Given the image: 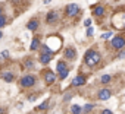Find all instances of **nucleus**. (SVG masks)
Masks as SVG:
<instances>
[{"mask_svg":"<svg viewBox=\"0 0 125 114\" xmlns=\"http://www.w3.org/2000/svg\"><path fill=\"white\" fill-rule=\"evenodd\" d=\"M85 65L87 66H90V67H93V66H96L99 62H100V54L97 53V51H94V50H88L87 53H85Z\"/></svg>","mask_w":125,"mask_h":114,"instance_id":"nucleus-1","label":"nucleus"},{"mask_svg":"<svg viewBox=\"0 0 125 114\" xmlns=\"http://www.w3.org/2000/svg\"><path fill=\"white\" fill-rule=\"evenodd\" d=\"M57 72L60 73V79H65L68 76V67H66V63L65 62H57Z\"/></svg>","mask_w":125,"mask_h":114,"instance_id":"nucleus-2","label":"nucleus"},{"mask_svg":"<svg viewBox=\"0 0 125 114\" xmlns=\"http://www.w3.org/2000/svg\"><path fill=\"white\" fill-rule=\"evenodd\" d=\"M34 83H35V78H34V76H31V75H27V76H24V78L21 79V85H22L24 88L32 86Z\"/></svg>","mask_w":125,"mask_h":114,"instance_id":"nucleus-3","label":"nucleus"},{"mask_svg":"<svg viewBox=\"0 0 125 114\" xmlns=\"http://www.w3.org/2000/svg\"><path fill=\"white\" fill-rule=\"evenodd\" d=\"M78 12H80V8H78V5H75V3H71V5H68L66 6V15L68 16H75V15H78Z\"/></svg>","mask_w":125,"mask_h":114,"instance_id":"nucleus-4","label":"nucleus"},{"mask_svg":"<svg viewBox=\"0 0 125 114\" xmlns=\"http://www.w3.org/2000/svg\"><path fill=\"white\" fill-rule=\"evenodd\" d=\"M112 45H113L115 48H118V50H121L122 47H125V38H124V37H121V35H118V37H115V38L112 40Z\"/></svg>","mask_w":125,"mask_h":114,"instance_id":"nucleus-5","label":"nucleus"},{"mask_svg":"<svg viewBox=\"0 0 125 114\" xmlns=\"http://www.w3.org/2000/svg\"><path fill=\"white\" fill-rule=\"evenodd\" d=\"M44 79H46V83H47V85H52V83L56 81V75H54L53 72L49 70V72L44 73Z\"/></svg>","mask_w":125,"mask_h":114,"instance_id":"nucleus-6","label":"nucleus"},{"mask_svg":"<svg viewBox=\"0 0 125 114\" xmlns=\"http://www.w3.org/2000/svg\"><path fill=\"white\" fill-rule=\"evenodd\" d=\"M110 95H112V92H110L109 89H102V91L99 92V98H100L102 101L109 99V98H110Z\"/></svg>","mask_w":125,"mask_h":114,"instance_id":"nucleus-7","label":"nucleus"},{"mask_svg":"<svg viewBox=\"0 0 125 114\" xmlns=\"http://www.w3.org/2000/svg\"><path fill=\"white\" fill-rule=\"evenodd\" d=\"M84 83H85V78H84V76H77V78L72 79V85H74V86H81V85H84Z\"/></svg>","mask_w":125,"mask_h":114,"instance_id":"nucleus-8","label":"nucleus"},{"mask_svg":"<svg viewBox=\"0 0 125 114\" xmlns=\"http://www.w3.org/2000/svg\"><path fill=\"white\" fill-rule=\"evenodd\" d=\"M46 21H47L49 24H53L54 21H57V13H56L54 10L49 12V13H47V18H46Z\"/></svg>","mask_w":125,"mask_h":114,"instance_id":"nucleus-9","label":"nucleus"},{"mask_svg":"<svg viewBox=\"0 0 125 114\" xmlns=\"http://www.w3.org/2000/svg\"><path fill=\"white\" fill-rule=\"evenodd\" d=\"M0 78L5 79L6 82H12L13 81V75L10 72H2V73H0Z\"/></svg>","mask_w":125,"mask_h":114,"instance_id":"nucleus-10","label":"nucleus"},{"mask_svg":"<svg viewBox=\"0 0 125 114\" xmlns=\"http://www.w3.org/2000/svg\"><path fill=\"white\" fill-rule=\"evenodd\" d=\"M37 26H38V21H37V19H31V21L28 22V25H27V28L31 29V31H35Z\"/></svg>","mask_w":125,"mask_h":114,"instance_id":"nucleus-11","label":"nucleus"},{"mask_svg":"<svg viewBox=\"0 0 125 114\" xmlns=\"http://www.w3.org/2000/svg\"><path fill=\"white\" fill-rule=\"evenodd\" d=\"M65 57H66V59H74V57H75V50L74 48H66L65 50Z\"/></svg>","mask_w":125,"mask_h":114,"instance_id":"nucleus-12","label":"nucleus"},{"mask_svg":"<svg viewBox=\"0 0 125 114\" xmlns=\"http://www.w3.org/2000/svg\"><path fill=\"white\" fill-rule=\"evenodd\" d=\"M40 60H41V63H44V65L49 63V62L52 60V54H44V53H43V54L40 56Z\"/></svg>","mask_w":125,"mask_h":114,"instance_id":"nucleus-13","label":"nucleus"},{"mask_svg":"<svg viewBox=\"0 0 125 114\" xmlns=\"http://www.w3.org/2000/svg\"><path fill=\"white\" fill-rule=\"evenodd\" d=\"M93 13H94L96 16H102V15L104 13V9H103L102 6H97V8H94V10H93Z\"/></svg>","mask_w":125,"mask_h":114,"instance_id":"nucleus-14","label":"nucleus"},{"mask_svg":"<svg viewBox=\"0 0 125 114\" xmlns=\"http://www.w3.org/2000/svg\"><path fill=\"white\" fill-rule=\"evenodd\" d=\"M81 111H83V108H81L80 105H77V104L71 107V113H72V114H80Z\"/></svg>","mask_w":125,"mask_h":114,"instance_id":"nucleus-15","label":"nucleus"},{"mask_svg":"<svg viewBox=\"0 0 125 114\" xmlns=\"http://www.w3.org/2000/svg\"><path fill=\"white\" fill-rule=\"evenodd\" d=\"M37 47H38V38H34L31 42V50H35Z\"/></svg>","mask_w":125,"mask_h":114,"instance_id":"nucleus-16","label":"nucleus"},{"mask_svg":"<svg viewBox=\"0 0 125 114\" xmlns=\"http://www.w3.org/2000/svg\"><path fill=\"white\" fill-rule=\"evenodd\" d=\"M47 105H49V101H44L43 104H40V105L37 107V110H41V111H43V110H46V108H47Z\"/></svg>","mask_w":125,"mask_h":114,"instance_id":"nucleus-17","label":"nucleus"},{"mask_svg":"<svg viewBox=\"0 0 125 114\" xmlns=\"http://www.w3.org/2000/svg\"><path fill=\"white\" fill-rule=\"evenodd\" d=\"M110 81V76L109 75H104V76H102V83H107Z\"/></svg>","mask_w":125,"mask_h":114,"instance_id":"nucleus-18","label":"nucleus"},{"mask_svg":"<svg viewBox=\"0 0 125 114\" xmlns=\"http://www.w3.org/2000/svg\"><path fill=\"white\" fill-rule=\"evenodd\" d=\"M93 108H94V105H91V104H87V105L84 107V111H85V113H88V111H91Z\"/></svg>","mask_w":125,"mask_h":114,"instance_id":"nucleus-19","label":"nucleus"},{"mask_svg":"<svg viewBox=\"0 0 125 114\" xmlns=\"http://www.w3.org/2000/svg\"><path fill=\"white\" fill-rule=\"evenodd\" d=\"M109 37H112V32H110V31H109V32H106V34H103V35H102V38H103V40H107V38H109Z\"/></svg>","mask_w":125,"mask_h":114,"instance_id":"nucleus-20","label":"nucleus"},{"mask_svg":"<svg viewBox=\"0 0 125 114\" xmlns=\"http://www.w3.org/2000/svg\"><path fill=\"white\" fill-rule=\"evenodd\" d=\"M5 24H6V19H5L3 16H0V28L5 26Z\"/></svg>","mask_w":125,"mask_h":114,"instance_id":"nucleus-21","label":"nucleus"},{"mask_svg":"<svg viewBox=\"0 0 125 114\" xmlns=\"http://www.w3.org/2000/svg\"><path fill=\"white\" fill-rule=\"evenodd\" d=\"M84 25L90 28V25H91V19H85V22H84Z\"/></svg>","mask_w":125,"mask_h":114,"instance_id":"nucleus-22","label":"nucleus"},{"mask_svg":"<svg viewBox=\"0 0 125 114\" xmlns=\"http://www.w3.org/2000/svg\"><path fill=\"white\" fill-rule=\"evenodd\" d=\"M87 35H88V37H91V35H93V28H91V26L87 29Z\"/></svg>","mask_w":125,"mask_h":114,"instance_id":"nucleus-23","label":"nucleus"},{"mask_svg":"<svg viewBox=\"0 0 125 114\" xmlns=\"http://www.w3.org/2000/svg\"><path fill=\"white\" fill-rule=\"evenodd\" d=\"M25 66H27V67H32V60H27Z\"/></svg>","mask_w":125,"mask_h":114,"instance_id":"nucleus-24","label":"nucleus"},{"mask_svg":"<svg viewBox=\"0 0 125 114\" xmlns=\"http://www.w3.org/2000/svg\"><path fill=\"white\" fill-rule=\"evenodd\" d=\"M8 56H9V51H3V53H2V57H3V59H6Z\"/></svg>","mask_w":125,"mask_h":114,"instance_id":"nucleus-25","label":"nucleus"},{"mask_svg":"<svg viewBox=\"0 0 125 114\" xmlns=\"http://www.w3.org/2000/svg\"><path fill=\"white\" fill-rule=\"evenodd\" d=\"M102 114H112V111H110V110H103Z\"/></svg>","mask_w":125,"mask_h":114,"instance_id":"nucleus-26","label":"nucleus"},{"mask_svg":"<svg viewBox=\"0 0 125 114\" xmlns=\"http://www.w3.org/2000/svg\"><path fill=\"white\" fill-rule=\"evenodd\" d=\"M43 2H44V3H49V2H50V0H43Z\"/></svg>","mask_w":125,"mask_h":114,"instance_id":"nucleus-27","label":"nucleus"},{"mask_svg":"<svg viewBox=\"0 0 125 114\" xmlns=\"http://www.w3.org/2000/svg\"><path fill=\"white\" fill-rule=\"evenodd\" d=\"M2 37H3V34H2V31H0V38H2Z\"/></svg>","mask_w":125,"mask_h":114,"instance_id":"nucleus-28","label":"nucleus"},{"mask_svg":"<svg viewBox=\"0 0 125 114\" xmlns=\"http://www.w3.org/2000/svg\"><path fill=\"white\" fill-rule=\"evenodd\" d=\"M0 16H2V8H0Z\"/></svg>","mask_w":125,"mask_h":114,"instance_id":"nucleus-29","label":"nucleus"},{"mask_svg":"<svg viewBox=\"0 0 125 114\" xmlns=\"http://www.w3.org/2000/svg\"><path fill=\"white\" fill-rule=\"evenodd\" d=\"M2 113H3V110H2V108H0V114H2Z\"/></svg>","mask_w":125,"mask_h":114,"instance_id":"nucleus-30","label":"nucleus"}]
</instances>
